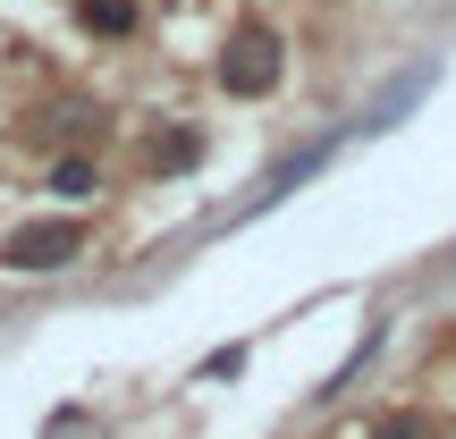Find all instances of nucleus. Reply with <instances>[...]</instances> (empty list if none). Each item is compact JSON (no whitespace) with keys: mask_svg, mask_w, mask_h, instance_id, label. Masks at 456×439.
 I'll return each mask as SVG.
<instances>
[{"mask_svg":"<svg viewBox=\"0 0 456 439\" xmlns=\"http://www.w3.org/2000/svg\"><path fill=\"white\" fill-rule=\"evenodd\" d=\"M212 77H220V93H228V102H262L279 77H288V51H279V34H271V26H237V34L220 43Z\"/></svg>","mask_w":456,"mask_h":439,"instance_id":"f257e3e1","label":"nucleus"},{"mask_svg":"<svg viewBox=\"0 0 456 439\" xmlns=\"http://www.w3.org/2000/svg\"><path fill=\"white\" fill-rule=\"evenodd\" d=\"M85 254V220H26L0 237V262L9 271H68Z\"/></svg>","mask_w":456,"mask_h":439,"instance_id":"f03ea898","label":"nucleus"},{"mask_svg":"<svg viewBox=\"0 0 456 439\" xmlns=\"http://www.w3.org/2000/svg\"><path fill=\"white\" fill-rule=\"evenodd\" d=\"M77 17H85V34H102V43H127V34L144 26L135 0H77Z\"/></svg>","mask_w":456,"mask_h":439,"instance_id":"7ed1b4c3","label":"nucleus"},{"mask_svg":"<svg viewBox=\"0 0 456 439\" xmlns=\"http://www.w3.org/2000/svg\"><path fill=\"white\" fill-rule=\"evenodd\" d=\"M51 195H60V203H85V195H102V169L85 161V152H60V161H51Z\"/></svg>","mask_w":456,"mask_h":439,"instance_id":"20e7f679","label":"nucleus"},{"mask_svg":"<svg viewBox=\"0 0 456 439\" xmlns=\"http://www.w3.org/2000/svg\"><path fill=\"white\" fill-rule=\"evenodd\" d=\"M195 152H203V135H169V144L152 152V161H161V169H186V161H195Z\"/></svg>","mask_w":456,"mask_h":439,"instance_id":"39448f33","label":"nucleus"},{"mask_svg":"<svg viewBox=\"0 0 456 439\" xmlns=\"http://www.w3.org/2000/svg\"><path fill=\"white\" fill-rule=\"evenodd\" d=\"M228 372H245V346H220V355L203 363V380H228Z\"/></svg>","mask_w":456,"mask_h":439,"instance_id":"423d86ee","label":"nucleus"},{"mask_svg":"<svg viewBox=\"0 0 456 439\" xmlns=\"http://www.w3.org/2000/svg\"><path fill=\"white\" fill-rule=\"evenodd\" d=\"M372 439H423V423H414V414H397V423H380Z\"/></svg>","mask_w":456,"mask_h":439,"instance_id":"0eeeda50","label":"nucleus"}]
</instances>
